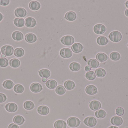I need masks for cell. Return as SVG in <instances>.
I'll return each mask as SVG.
<instances>
[{
  "instance_id": "obj_46",
  "label": "cell",
  "mask_w": 128,
  "mask_h": 128,
  "mask_svg": "<svg viewBox=\"0 0 128 128\" xmlns=\"http://www.w3.org/2000/svg\"><path fill=\"white\" fill-rule=\"evenodd\" d=\"M85 70L86 71L88 72V71H90L91 70V68L89 66H88V65H87V66H86L85 67Z\"/></svg>"
},
{
  "instance_id": "obj_11",
  "label": "cell",
  "mask_w": 128,
  "mask_h": 128,
  "mask_svg": "<svg viewBox=\"0 0 128 128\" xmlns=\"http://www.w3.org/2000/svg\"><path fill=\"white\" fill-rule=\"evenodd\" d=\"M26 26L28 28H33L36 25V22L34 18L32 17H28L25 20Z\"/></svg>"
},
{
  "instance_id": "obj_5",
  "label": "cell",
  "mask_w": 128,
  "mask_h": 128,
  "mask_svg": "<svg viewBox=\"0 0 128 128\" xmlns=\"http://www.w3.org/2000/svg\"><path fill=\"white\" fill-rule=\"evenodd\" d=\"M84 123L88 127H93L96 125L97 121L94 117L89 116L85 118L84 121Z\"/></svg>"
},
{
  "instance_id": "obj_26",
  "label": "cell",
  "mask_w": 128,
  "mask_h": 128,
  "mask_svg": "<svg viewBox=\"0 0 128 128\" xmlns=\"http://www.w3.org/2000/svg\"><path fill=\"white\" fill-rule=\"evenodd\" d=\"M96 58L99 61L104 62L107 60L108 56L104 53H99L96 55Z\"/></svg>"
},
{
  "instance_id": "obj_42",
  "label": "cell",
  "mask_w": 128,
  "mask_h": 128,
  "mask_svg": "<svg viewBox=\"0 0 128 128\" xmlns=\"http://www.w3.org/2000/svg\"><path fill=\"white\" fill-rule=\"evenodd\" d=\"M116 113L118 116H122L124 113V110L121 107H118L116 110Z\"/></svg>"
},
{
  "instance_id": "obj_18",
  "label": "cell",
  "mask_w": 128,
  "mask_h": 128,
  "mask_svg": "<svg viewBox=\"0 0 128 128\" xmlns=\"http://www.w3.org/2000/svg\"><path fill=\"white\" fill-rule=\"evenodd\" d=\"M76 18V14L73 11H69L66 13L65 15L64 18L69 21H73Z\"/></svg>"
},
{
  "instance_id": "obj_39",
  "label": "cell",
  "mask_w": 128,
  "mask_h": 128,
  "mask_svg": "<svg viewBox=\"0 0 128 128\" xmlns=\"http://www.w3.org/2000/svg\"><path fill=\"white\" fill-rule=\"evenodd\" d=\"M56 92L59 95H63L66 92V89L63 86L59 85L56 89Z\"/></svg>"
},
{
  "instance_id": "obj_7",
  "label": "cell",
  "mask_w": 128,
  "mask_h": 128,
  "mask_svg": "<svg viewBox=\"0 0 128 128\" xmlns=\"http://www.w3.org/2000/svg\"><path fill=\"white\" fill-rule=\"evenodd\" d=\"M60 54L62 58H68L72 56V52L69 48H63L60 51Z\"/></svg>"
},
{
  "instance_id": "obj_48",
  "label": "cell",
  "mask_w": 128,
  "mask_h": 128,
  "mask_svg": "<svg viewBox=\"0 0 128 128\" xmlns=\"http://www.w3.org/2000/svg\"><path fill=\"white\" fill-rule=\"evenodd\" d=\"M3 19V15H2V14L1 13H0V22L1 21H2V20Z\"/></svg>"
},
{
  "instance_id": "obj_3",
  "label": "cell",
  "mask_w": 128,
  "mask_h": 128,
  "mask_svg": "<svg viewBox=\"0 0 128 128\" xmlns=\"http://www.w3.org/2000/svg\"><path fill=\"white\" fill-rule=\"evenodd\" d=\"M67 124L70 127H77L80 125V121L76 117H70L67 120Z\"/></svg>"
},
{
  "instance_id": "obj_32",
  "label": "cell",
  "mask_w": 128,
  "mask_h": 128,
  "mask_svg": "<svg viewBox=\"0 0 128 128\" xmlns=\"http://www.w3.org/2000/svg\"><path fill=\"white\" fill-rule=\"evenodd\" d=\"M95 115L97 118L102 119L106 117V113L104 110L100 109L96 112Z\"/></svg>"
},
{
  "instance_id": "obj_34",
  "label": "cell",
  "mask_w": 128,
  "mask_h": 128,
  "mask_svg": "<svg viewBox=\"0 0 128 128\" xmlns=\"http://www.w3.org/2000/svg\"><path fill=\"white\" fill-rule=\"evenodd\" d=\"M13 82L10 80H6L3 83V86L4 88L6 89H11L13 87Z\"/></svg>"
},
{
  "instance_id": "obj_33",
  "label": "cell",
  "mask_w": 128,
  "mask_h": 128,
  "mask_svg": "<svg viewBox=\"0 0 128 128\" xmlns=\"http://www.w3.org/2000/svg\"><path fill=\"white\" fill-rule=\"evenodd\" d=\"M95 73L97 77L100 78L104 77L106 74V71L102 68H98L96 70Z\"/></svg>"
},
{
  "instance_id": "obj_4",
  "label": "cell",
  "mask_w": 128,
  "mask_h": 128,
  "mask_svg": "<svg viewBox=\"0 0 128 128\" xmlns=\"http://www.w3.org/2000/svg\"><path fill=\"white\" fill-rule=\"evenodd\" d=\"M61 42L65 46H70L74 42V38L70 35H66L63 37L60 40Z\"/></svg>"
},
{
  "instance_id": "obj_25",
  "label": "cell",
  "mask_w": 128,
  "mask_h": 128,
  "mask_svg": "<svg viewBox=\"0 0 128 128\" xmlns=\"http://www.w3.org/2000/svg\"><path fill=\"white\" fill-rule=\"evenodd\" d=\"M64 86L68 90H72L75 88L74 83L71 80H67L65 82L64 84Z\"/></svg>"
},
{
  "instance_id": "obj_24",
  "label": "cell",
  "mask_w": 128,
  "mask_h": 128,
  "mask_svg": "<svg viewBox=\"0 0 128 128\" xmlns=\"http://www.w3.org/2000/svg\"><path fill=\"white\" fill-rule=\"evenodd\" d=\"M97 42L98 45L103 46L107 44L108 40L106 37L104 36H100L97 38Z\"/></svg>"
},
{
  "instance_id": "obj_23",
  "label": "cell",
  "mask_w": 128,
  "mask_h": 128,
  "mask_svg": "<svg viewBox=\"0 0 128 128\" xmlns=\"http://www.w3.org/2000/svg\"><path fill=\"white\" fill-rule=\"evenodd\" d=\"M46 85L48 88L50 89H54L57 87L58 85V83L54 80H50L46 82Z\"/></svg>"
},
{
  "instance_id": "obj_17",
  "label": "cell",
  "mask_w": 128,
  "mask_h": 128,
  "mask_svg": "<svg viewBox=\"0 0 128 128\" xmlns=\"http://www.w3.org/2000/svg\"><path fill=\"white\" fill-rule=\"evenodd\" d=\"M37 111L38 113L42 115H46L50 112V109L48 107L45 106H41L38 108Z\"/></svg>"
},
{
  "instance_id": "obj_16",
  "label": "cell",
  "mask_w": 128,
  "mask_h": 128,
  "mask_svg": "<svg viewBox=\"0 0 128 128\" xmlns=\"http://www.w3.org/2000/svg\"><path fill=\"white\" fill-rule=\"evenodd\" d=\"M83 49V46L80 43H75L71 47V49L75 53L80 52Z\"/></svg>"
},
{
  "instance_id": "obj_22",
  "label": "cell",
  "mask_w": 128,
  "mask_h": 128,
  "mask_svg": "<svg viewBox=\"0 0 128 128\" xmlns=\"http://www.w3.org/2000/svg\"><path fill=\"white\" fill-rule=\"evenodd\" d=\"M39 75L42 78H48L51 75V73L48 69H42L39 71Z\"/></svg>"
},
{
  "instance_id": "obj_13",
  "label": "cell",
  "mask_w": 128,
  "mask_h": 128,
  "mask_svg": "<svg viewBox=\"0 0 128 128\" xmlns=\"http://www.w3.org/2000/svg\"><path fill=\"white\" fill-rule=\"evenodd\" d=\"M5 109L8 112L11 113L14 112L17 110L18 106L15 103H8L6 104Z\"/></svg>"
},
{
  "instance_id": "obj_15",
  "label": "cell",
  "mask_w": 128,
  "mask_h": 128,
  "mask_svg": "<svg viewBox=\"0 0 128 128\" xmlns=\"http://www.w3.org/2000/svg\"><path fill=\"white\" fill-rule=\"evenodd\" d=\"M111 124L116 126H120L123 123V120L121 117L118 116L113 117L110 120Z\"/></svg>"
},
{
  "instance_id": "obj_43",
  "label": "cell",
  "mask_w": 128,
  "mask_h": 128,
  "mask_svg": "<svg viewBox=\"0 0 128 128\" xmlns=\"http://www.w3.org/2000/svg\"><path fill=\"white\" fill-rule=\"evenodd\" d=\"M6 99V97L5 95L2 93H0V103L5 102Z\"/></svg>"
},
{
  "instance_id": "obj_36",
  "label": "cell",
  "mask_w": 128,
  "mask_h": 128,
  "mask_svg": "<svg viewBox=\"0 0 128 128\" xmlns=\"http://www.w3.org/2000/svg\"><path fill=\"white\" fill-rule=\"evenodd\" d=\"M110 59L113 61H117L120 60L121 58V55L119 53L116 52H112L110 55Z\"/></svg>"
},
{
  "instance_id": "obj_41",
  "label": "cell",
  "mask_w": 128,
  "mask_h": 128,
  "mask_svg": "<svg viewBox=\"0 0 128 128\" xmlns=\"http://www.w3.org/2000/svg\"><path fill=\"white\" fill-rule=\"evenodd\" d=\"M9 62L8 60L6 58H0V67H5L8 65Z\"/></svg>"
},
{
  "instance_id": "obj_10",
  "label": "cell",
  "mask_w": 128,
  "mask_h": 128,
  "mask_svg": "<svg viewBox=\"0 0 128 128\" xmlns=\"http://www.w3.org/2000/svg\"><path fill=\"white\" fill-rule=\"evenodd\" d=\"M86 92L90 95H93L98 93V89L95 86L89 85L86 88Z\"/></svg>"
},
{
  "instance_id": "obj_30",
  "label": "cell",
  "mask_w": 128,
  "mask_h": 128,
  "mask_svg": "<svg viewBox=\"0 0 128 128\" xmlns=\"http://www.w3.org/2000/svg\"><path fill=\"white\" fill-rule=\"evenodd\" d=\"M67 126L66 122L62 120L56 121L54 124L55 128H66Z\"/></svg>"
},
{
  "instance_id": "obj_19",
  "label": "cell",
  "mask_w": 128,
  "mask_h": 128,
  "mask_svg": "<svg viewBox=\"0 0 128 128\" xmlns=\"http://www.w3.org/2000/svg\"><path fill=\"white\" fill-rule=\"evenodd\" d=\"M24 36L23 34L20 32L15 31L12 34V38L14 40L16 41H20L23 39Z\"/></svg>"
},
{
  "instance_id": "obj_28",
  "label": "cell",
  "mask_w": 128,
  "mask_h": 128,
  "mask_svg": "<svg viewBox=\"0 0 128 128\" xmlns=\"http://www.w3.org/2000/svg\"><path fill=\"white\" fill-rule=\"evenodd\" d=\"M24 121V118L22 116L16 115L13 118L14 122L18 125H21L22 124Z\"/></svg>"
},
{
  "instance_id": "obj_2",
  "label": "cell",
  "mask_w": 128,
  "mask_h": 128,
  "mask_svg": "<svg viewBox=\"0 0 128 128\" xmlns=\"http://www.w3.org/2000/svg\"><path fill=\"white\" fill-rule=\"evenodd\" d=\"M14 48L10 45H5L1 47V51L2 55L5 56H9L13 54Z\"/></svg>"
},
{
  "instance_id": "obj_21",
  "label": "cell",
  "mask_w": 128,
  "mask_h": 128,
  "mask_svg": "<svg viewBox=\"0 0 128 128\" xmlns=\"http://www.w3.org/2000/svg\"><path fill=\"white\" fill-rule=\"evenodd\" d=\"M29 7L31 10L36 11L39 10L40 7V4L36 1H32L29 4Z\"/></svg>"
},
{
  "instance_id": "obj_35",
  "label": "cell",
  "mask_w": 128,
  "mask_h": 128,
  "mask_svg": "<svg viewBox=\"0 0 128 128\" xmlns=\"http://www.w3.org/2000/svg\"><path fill=\"white\" fill-rule=\"evenodd\" d=\"M24 107L27 110H31L33 109L34 107V104L32 101H27L24 103Z\"/></svg>"
},
{
  "instance_id": "obj_45",
  "label": "cell",
  "mask_w": 128,
  "mask_h": 128,
  "mask_svg": "<svg viewBox=\"0 0 128 128\" xmlns=\"http://www.w3.org/2000/svg\"><path fill=\"white\" fill-rule=\"evenodd\" d=\"M8 128H19V127L17 125L14 123H12L9 125Z\"/></svg>"
},
{
  "instance_id": "obj_12",
  "label": "cell",
  "mask_w": 128,
  "mask_h": 128,
  "mask_svg": "<svg viewBox=\"0 0 128 128\" xmlns=\"http://www.w3.org/2000/svg\"><path fill=\"white\" fill-rule=\"evenodd\" d=\"M90 108L93 111H96L100 109L101 104L99 101L93 100L91 101L89 104Z\"/></svg>"
},
{
  "instance_id": "obj_38",
  "label": "cell",
  "mask_w": 128,
  "mask_h": 128,
  "mask_svg": "<svg viewBox=\"0 0 128 128\" xmlns=\"http://www.w3.org/2000/svg\"><path fill=\"white\" fill-rule=\"evenodd\" d=\"M85 76L87 79L89 80H92L95 79L96 75L94 71H90L86 73Z\"/></svg>"
},
{
  "instance_id": "obj_14",
  "label": "cell",
  "mask_w": 128,
  "mask_h": 128,
  "mask_svg": "<svg viewBox=\"0 0 128 128\" xmlns=\"http://www.w3.org/2000/svg\"><path fill=\"white\" fill-rule=\"evenodd\" d=\"M25 40L26 42L28 43H34L37 40L36 36L32 33L27 34L25 37Z\"/></svg>"
},
{
  "instance_id": "obj_27",
  "label": "cell",
  "mask_w": 128,
  "mask_h": 128,
  "mask_svg": "<svg viewBox=\"0 0 128 128\" xmlns=\"http://www.w3.org/2000/svg\"><path fill=\"white\" fill-rule=\"evenodd\" d=\"M81 66L80 64L77 62H73L69 65V68L73 71H77L80 70Z\"/></svg>"
},
{
  "instance_id": "obj_53",
  "label": "cell",
  "mask_w": 128,
  "mask_h": 128,
  "mask_svg": "<svg viewBox=\"0 0 128 128\" xmlns=\"http://www.w3.org/2000/svg\"></svg>"
},
{
  "instance_id": "obj_49",
  "label": "cell",
  "mask_w": 128,
  "mask_h": 128,
  "mask_svg": "<svg viewBox=\"0 0 128 128\" xmlns=\"http://www.w3.org/2000/svg\"><path fill=\"white\" fill-rule=\"evenodd\" d=\"M125 15L128 17V9H127L126 10L125 12Z\"/></svg>"
},
{
  "instance_id": "obj_29",
  "label": "cell",
  "mask_w": 128,
  "mask_h": 128,
  "mask_svg": "<svg viewBox=\"0 0 128 128\" xmlns=\"http://www.w3.org/2000/svg\"><path fill=\"white\" fill-rule=\"evenodd\" d=\"M14 23L17 27H22L24 25V20L22 18H16L14 19Z\"/></svg>"
},
{
  "instance_id": "obj_40",
  "label": "cell",
  "mask_w": 128,
  "mask_h": 128,
  "mask_svg": "<svg viewBox=\"0 0 128 128\" xmlns=\"http://www.w3.org/2000/svg\"><path fill=\"white\" fill-rule=\"evenodd\" d=\"M14 90L16 93L20 94L23 92L24 90V88L22 85L17 84L14 86Z\"/></svg>"
},
{
  "instance_id": "obj_6",
  "label": "cell",
  "mask_w": 128,
  "mask_h": 128,
  "mask_svg": "<svg viewBox=\"0 0 128 128\" xmlns=\"http://www.w3.org/2000/svg\"><path fill=\"white\" fill-rule=\"evenodd\" d=\"M106 27L102 24H98L95 25L93 28L94 32L97 34H102L106 31Z\"/></svg>"
},
{
  "instance_id": "obj_37",
  "label": "cell",
  "mask_w": 128,
  "mask_h": 128,
  "mask_svg": "<svg viewBox=\"0 0 128 128\" xmlns=\"http://www.w3.org/2000/svg\"><path fill=\"white\" fill-rule=\"evenodd\" d=\"M24 54V51L23 49L21 48L16 49L14 50V55L15 56L18 57H21L23 56Z\"/></svg>"
},
{
  "instance_id": "obj_51",
  "label": "cell",
  "mask_w": 128,
  "mask_h": 128,
  "mask_svg": "<svg viewBox=\"0 0 128 128\" xmlns=\"http://www.w3.org/2000/svg\"><path fill=\"white\" fill-rule=\"evenodd\" d=\"M125 4L126 6V7L128 8V1H127L126 2Z\"/></svg>"
},
{
  "instance_id": "obj_31",
  "label": "cell",
  "mask_w": 128,
  "mask_h": 128,
  "mask_svg": "<svg viewBox=\"0 0 128 128\" xmlns=\"http://www.w3.org/2000/svg\"><path fill=\"white\" fill-rule=\"evenodd\" d=\"M20 65V61L17 59L13 58L10 60V65L12 67L16 68L19 67Z\"/></svg>"
},
{
  "instance_id": "obj_20",
  "label": "cell",
  "mask_w": 128,
  "mask_h": 128,
  "mask_svg": "<svg viewBox=\"0 0 128 128\" xmlns=\"http://www.w3.org/2000/svg\"><path fill=\"white\" fill-rule=\"evenodd\" d=\"M87 64L91 68H93V69L98 67L100 64L99 62L95 59H90L88 61Z\"/></svg>"
},
{
  "instance_id": "obj_52",
  "label": "cell",
  "mask_w": 128,
  "mask_h": 128,
  "mask_svg": "<svg viewBox=\"0 0 128 128\" xmlns=\"http://www.w3.org/2000/svg\"><path fill=\"white\" fill-rule=\"evenodd\" d=\"M1 55V52H0V55Z\"/></svg>"
},
{
  "instance_id": "obj_50",
  "label": "cell",
  "mask_w": 128,
  "mask_h": 128,
  "mask_svg": "<svg viewBox=\"0 0 128 128\" xmlns=\"http://www.w3.org/2000/svg\"><path fill=\"white\" fill-rule=\"evenodd\" d=\"M108 128H119L118 127H116V126H110V127H109Z\"/></svg>"
},
{
  "instance_id": "obj_44",
  "label": "cell",
  "mask_w": 128,
  "mask_h": 128,
  "mask_svg": "<svg viewBox=\"0 0 128 128\" xmlns=\"http://www.w3.org/2000/svg\"><path fill=\"white\" fill-rule=\"evenodd\" d=\"M10 2L9 0H0V5L6 6L9 4Z\"/></svg>"
},
{
  "instance_id": "obj_1",
  "label": "cell",
  "mask_w": 128,
  "mask_h": 128,
  "mask_svg": "<svg viewBox=\"0 0 128 128\" xmlns=\"http://www.w3.org/2000/svg\"><path fill=\"white\" fill-rule=\"evenodd\" d=\"M110 40L112 42L117 43L122 40V35L118 31H114L110 34L109 35Z\"/></svg>"
},
{
  "instance_id": "obj_9",
  "label": "cell",
  "mask_w": 128,
  "mask_h": 128,
  "mask_svg": "<svg viewBox=\"0 0 128 128\" xmlns=\"http://www.w3.org/2000/svg\"><path fill=\"white\" fill-rule=\"evenodd\" d=\"M30 89L31 91L34 93H38L42 91V86L40 83H34L31 85Z\"/></svg>"
},
{
  "instance_id": "obj_8",
  "label": "cell",
  "mask_w": 128,
  "mask_h": 128,
  "mask_svg": "<svg viewBox=\"0 0 128 128\" xmlns=\"http://www.w3.org/2000/svg\"><path fill=\"white\" fill-rule=\"evenodd\" d=\"M15 16L17 17H24L27 15V12L26 10L22 8H18L15 10L14 12Z\"/></svg>"
},
{
  "instance_id": "obj_47",
  "label": "cell",
  "mask_w": 128,
  "mask_h": 128,
  "mask_svg": "<svg viewBox=\"0 0 128 128\" xmlns=\"http://www.w3.org/2000/svg\"><path fill=\"white\" fill-rule=\"evenodd\" d=\"M42 81L44 82H46L47 81V79L45 78H42Z\"/></svg>"
}]
</instances>
